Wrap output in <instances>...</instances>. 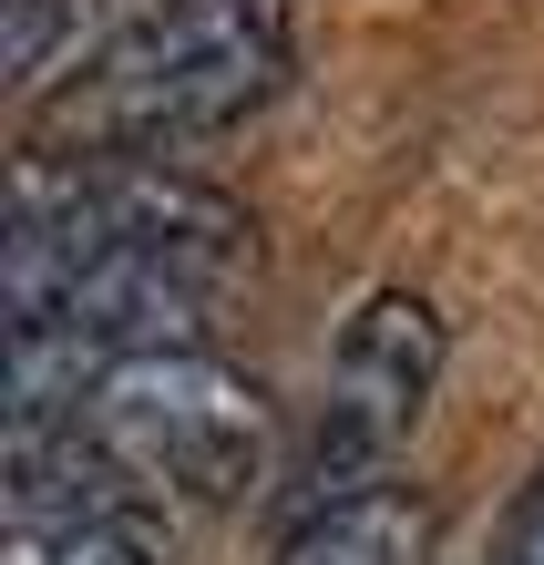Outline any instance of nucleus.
<instances>
[{
	"label": "nucleus",
	"instance_id": "5",
	"mask_svg": "<svg viewBox=\"0 0 544 565\" xmlns=\"http://www.w3.org/2000/svg\"><path fill=\"white\" fill-rule=\"evenodd\" d=\"M267 565H431V504L412 483H370L339 504H298Z\"/></svg>",
	"mask_w": 544,
	"mask_h": 565
},
{
	"label": "nucleus",
	"instance_id": "2",
	"mask_svg": "<svg viewBox=\"0 0 544 565\" xmlns=\"http://www.w3.org/2000/svg\"><path fill=\"white\" fill-rule=\"evenodd\" d=\"M288 83V11L278 0H145L114 21L73 73L42 93V145L83 154H175L226 135Z\"/></svg>",
	"mask_w": 544,
	"mask_h": 565
},
{
	"label": "nucleus",
	"instance_id": "4",
	"mask_svg": "<svg viewBox=\"0 0 544 565\" xmlns=\"http://www.w3.org/2000/svg\"><path fill=\"white\" fill-rule=\"evenodd\" d=\"M441 381V309L412 288L360 298L319 371V422L298 452V504H339V493L391 483V452L412 443V422Z\"/></svg>",
	"mask_w": 544,
	"mask_h": 565
},
{
	"label": "nucleus",
	"instance_id": "3",
	"mask_svg": "<svg viewBox=\"0 0 544 565\" xmlns=\"http://www.w3.org/2000/svg\"><path fill=\"white\" fill-rule=\"evenodd\" d=\"M62 422L83 443V462L104 473V493L124 514H164V504H236L257 473H267V381L236 371L226 350L185 340V350H134V360H104L83 371L73 391L52 402H21Z\"/></svg>",
	"mask_w": 544,
	"mask_h": 565
},
{
	"label": "nucleus",
	"instance_id": "8",
	"mask_svg": "<svg viewBox=\"0 0 544 565\" xmlns=\"http://www.w3.org/2000/svg\"><path fill=\"white\" fill-rule=\"evenodd\" d=\"M483 565H544V462L514 483V504H503V524L483 535Z\"/></svg>",
	"mask_w": 544,
	"mask_h": 565
},
{
	"label": "nucleus",
	"instance_id": "1",
	"mask_svg": "<svg viewBox=\"0 0 544 565\" xmlns=\"http://www.w3.org/2000/svg\"><path fill=\"white\" fill-rule=\"evenodd\" d=\"M257 226L164 154H31L11 216V412L134 350L206 340Z\"/></svg>",
	"mask_w": 544,
	"mask_h": 565
},
{
	"label": "nucleus",
	"instance_id": "7",
	"mask_svg": "<svg viewBox=\"0 0 544 565\" xmlns=\"http://www.w3.org/2000/svg\"><path fill=\"white\" fill-rule=\"evenodd\" d=\"M114 0H11V73L31 93L62 83V52H73V31H93Z\"/></svg>",
	"mask_w": 544,
	"mask_h": 565
},
{
	"label": "nucleus",
	"instance_id": "6",
	"mask_svg": "<svg viewBox=\"0 0 544 565\" xmlns=\"http://www.w3.org/2000/svg\"><path fill=\"white\" fill-rule=\"evenodd\" d=\"M21 565H175L164 535L145 514H83V524H52V535H31Z\"/></svg>",
	"mask_w": 544,
	"mask_h": 565
}]
</instances>
